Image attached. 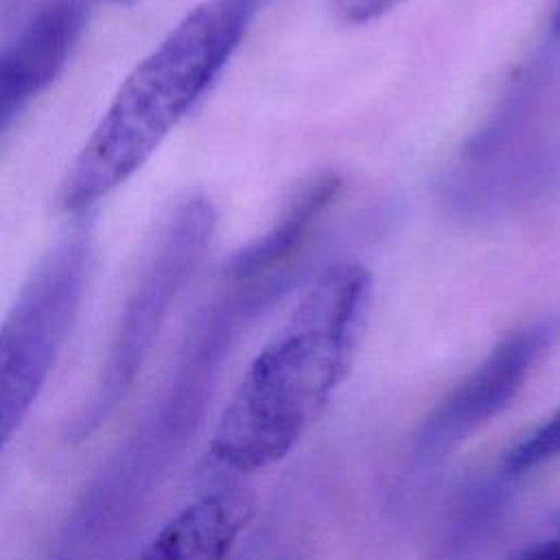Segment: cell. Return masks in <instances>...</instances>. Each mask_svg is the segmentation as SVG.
<instances>
[{"label": "cell", "instance_id": "cell-1", "mask_svg": "<svg viewBox=\"0 0 560 560\" xmlns=\"http://www.w3.org/2000/svg\"><path fill=\"white\" fill-rule=\"evenodd\" d=\"M370 293L372 276L354 260L315 276L228 402L210 444L217 464L258 470L300 442L350 368Z\"/></svg>", "mask_w": 560, "mask_h": 560}, {"label": "cell", "instance_id": "cell-2", "mask_svg": "<svg viewBox=\"0 0 560 560\" xmlns=\"http://www.w3.org/2000/svg\"><path fill=\"white\" fill-rule=\"evenodd\" d=\"M256 0H203L125 77L61 179L57 203L77 214L125 184L214 83L243 42Z\"/></svg>", "mask_w": 560, "mask_h": 560}, {"label": "cell", "instance_id": "cell-3", "mask_svg": "<svg viewBox=\"0 0 560 560\" xmlns=\"http://www.w3.org/2000/svg\"><path fill=\"white\" fill-rule=\"evenodd\" d=\"M90 267V234H63L37 260L0 322V453L48 381L74 324Z\"/></svg>", "mask_w": 560, "mask_h": 560}, {"label": "cell", "instance_id": "cell-4", "mask_svg": "<svg viewBox=\"0 0 560 560\" xmlns=\"http://www.w3.org/2000/svg\"><path fill=\"white\" fill-rule=\"evenodd\" d=\"M212 232L214 208L206 197H188L160 228L120 313L90 407L77 420L79 435L92 433L133 385L175 298L199 267Z\"/></svg>", "mask_w": 560, "mask_h": 560}, {"label": "cell", "instance_id": "cell-5", "mask_svg": "<svg viewBox=\"0 0 560 560\" xmlns=\"http://www.w3.org/2000/svg\"><path fill=\"white\" fill-rule=\"evenodd\" d=\"M556 332L553 319L529 322L508 332L422 420L413 435V462L424 468L440 464L497 418L523 389Z\"/></svg>", "mask_w": 560, "mask_h": 560}, {"label": "cell", "instance_id": "cell-6", "mask_svg": "<svg viewBox=\"0 0 560 560\" xmlns=\"http://www.w3.org/2000/svg\"><path fill=\"white\" fill-rule=\"evenodd\" d=\"M92 0H50L0 48V133L68 63Z\"/></svg>", "mask_w": 560, "mask_h": 560}, {"label": "cell", "instance_id": "cell-7", "mask_svg": "<svg viewBox=\"0 0 560 560\" xmlns=\"http://www.w3.org/2000/svg\"><path fill=\"white\" fill-rule=\"evenodd\" d=\"M252 516V497L225 488L171 518L138 560H225Z\"/></svg>", "mask_w": 560, "mask_h": 560}, {"label": "cell", "instance_id": "cell-8", "mask_svg": "<svg viewBox=\"0 0 560 560\" xmlns=\"http://www.w3.org/2000/svg\"><path fill=\"white\" fill-rule=\"evenodd\" d=\"M508 479L499 472L468 486L451 512L440 540V560H466L494 532L508 503Z\"/></svg>", "mask_w": 560, "mask_h": 560}, {"label": "cell", "instance_id": "cell-9", "mask_svg": "<svg viewBox=\"0 0 560 560\" xmlns=\"http://www.w3.org/2000/svg\"><path fill=\"white\" fill-rule=\"evenodd\" d=\"M556 457H560V407L503 455L497 472L514 481Z\"/></svg>", "mask_w": 560, "mask_h": 560}, {"label": "cell", "instance_id": "cell-10", "mask_svg": "<svg viewBox=\"0 0 560 560\" xmlns=\"http://www.w3.org/2000/svg\"><path fill=\"white\" fill-rule=\"evenodd\" d=\"M402 2L407 0H328V9L339 24L363 26L398 9Z\"/></svg>", "mask_w": 560, "mask_h": 560}, {"label": "cell", "instance_id": "cell-11", "mask_svg": "<svg viewBox=\"0 0 560 560\" xmlns=\"http://www.w3.org/2000/svg\"><path fill=\"white\" fill-rule=\"evenodd\" d=\"M510 560H560V532L553 538H549L536 547H529Z\"/></svg>", "mask_w": 560, "mask_h": 560}, {"label": "cell", "instance_id": "cell-12", "mask_svg": "<svg viewBox=\"0 0 560 560\" xmlns=\"http://www.w3.org/2000/svg\"><path fill=\"white\" fill-rule=\"evenodd\" d=\"M551 31H553V35L560 39V2H558L556 13H553V20H551Z\"/></svg>", "mask_w": 560, "mask_h": 560}]
</instances>
